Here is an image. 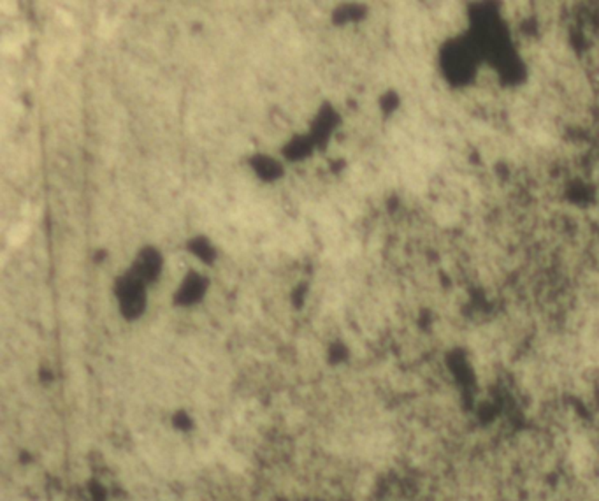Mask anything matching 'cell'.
Masks as SVG:
<instances>
[{"label":"cell","instance_id":"obj_5","mask_svg":"<svg viewBox=\"0 0 599 501\" xmlns=\"http://www.w3.org/2000/svg\"><path fill=\"white\" fill-rule=\"evenodd\" d=\"M251 166L255 167L258 176H262L264 179H274L281 176V166L269 157H255L251 160Z\"/></svg>","mask_w":599,"mask_h":501},{"label":"cell","instance_id":"obj_6","mask_svg":"<svg viewBox=\"0 0 599 501\" xmlns=\"http://www.w3.org/2000/svg\"><path fill=\"white\" fill-rule=\"evenodd\" d=\"M315 145L311 137H297L290 143L287 148H285V157L290 160H299L304 159L311 153V146Z\"/></svg>","mask_w":599,"mask_h":501},{"label":"cell","instance_id":"obj_2","mask_svg":"<svg viewBox=\"0 0 599 501\" xmlns=\"http://www.w3.org/2000/svg\"><path fill=\"white\" fill-rule=\"evenodd\" d=\"M160 267H162V257H160L159 252H157L155 248H145V250L137 255L132 273L136 274L139 280L148 283V281L155 280Z\"/></svg>","mask_w":599,"mask_h":501},{"label":"cell","instance_id":"obj_4","mask_svg":"<svg viewBox=\"0 0 599 501\" xmlns=\"http://www.w3.org/2000/svg\"><path fill=\"white\" fill-rule=\"evenodd\" d=\"M204 290H206V281L202 280L199 274L192 273L185 281H183L181 289H179V294H178V301L185 304L194 303L195 299H199V297L204 294Z\"/></svg>","mask_w":599,"mask_h":501},{"label":"cell","instance_id":"obj_3","mask_svg":"<svg viewBox=\"0 0 599 501\" xmlns=\"http://www.w3.org/2000/svg\"><path fill=\"white\" fill-rule=\"evenodd\" d=\"M336 123H338V116H336V113H334L330 107L322 109L320 116L316 118L315 125H313V132L310 134L313 143H315V145H323Z\"/></svg>","mask_w":599,"mask_h":501},{"label":"cell","instance_id":"obj_7","mask_svg":"<svg viewBox=\"0 0 599 501\" xmlns=\"http://www.w3.org/2000/svg\"><path fill=\"white\" fill-rule=\"evenodd\" d=\"M190 248H192V252H194L195 255H199V257H201L202 261H206V262L211 261L213 255H215V252H213L211 245H209L208 241L204 240V238H199V240L192 241Z\"/></svg>","mask_w":599,"mask_h":501},{"label":"cell","instance_id":"obj_1","mask_svg":"<svg viewBox=\"0 0 599 501\" xmlns=\"http://www.w3.org/2000/svg\"><path fill=\"white\" fill-rule=\"evenodd\" d=\"M145 281L139 280L136 274L130 271L129 274L118 280L116 292L122 303V310L127 317H137L143 308H145Z\"/></svg>","mask_w":599,"mask_h":501}]
</instances>
